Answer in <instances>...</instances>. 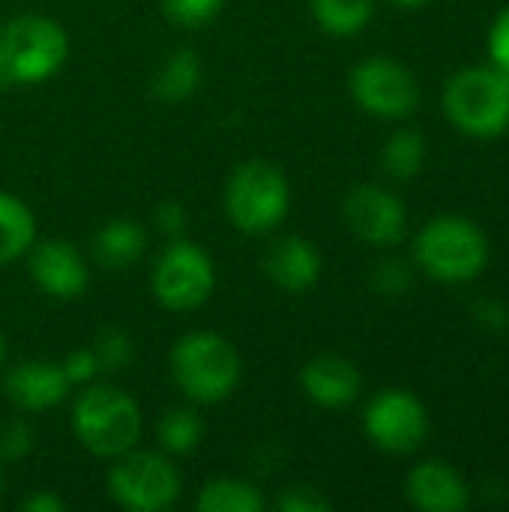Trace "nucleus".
I'll return each mask as SVG.
<instances>
[{
  "label": "nucleus",
  "mask_w": 509,
  "mask_h": 512,
  "mask_svg": "<svg viewBox=\"0 0 509 512\" xmlns=\"http://www.w3.org/2000/svg\"><path fill=\"white\" fill-rule=\"evenodd\" d=\"M69 42L57 21L18 15L0 24V84H42L66 60Z\"/></svg>",
  "instance_id": "f257e3e1"
},
{
  "label": "nucleus",
  "mask_w": 509,
  "mask_h": 512,
  "mask_svg": "<svg viewBox=\"0 0 509 512\" xmlns=\"http://www.w3.org/2000/svg\"><path fill=\"white\" fill-rule=\"evenodd\" d=\"M171 375L192 402L213 405L237 390L243 363L219 333H189L171 351Z\"/></svg>",
  "instance_id": "f03ea898"
},
{
  "label": "nucleus",
  "mask_w": 509,
  "mask_h": 512,
  "mask_svg": "<svg viewBox=\"0 0 509 512\" xmlns=\"http://www.w3.org/2000/svg\"><path fill=\"white\" fill-rule=\"evenodd\" d=\"M420 267L438 282H471L489 261V240L465 216L432 219L414 243Z\"/></svg>",
  "instance_id": "7ed1b4c3"
},
{
  "label": "nucleus",
  "mask_w": 509,
  "mask_h": 512,
  "mask_svg": "<svg viewBox=\"0 0 509 512\" xmlns=\"http://www.w3.org/2000/svg\"><path fill=\"white\" fill-rule=\"evenodd\" d=\"M72 429L93 456L117 459L135 447L141 435V414L123 390L99 384L75 399Z\"/></svg>",
  "instance_id": "20e7f679"
},
{
  "label": "nucleus",
  "mask_w": 509,
  "mask_h": 512,
  "mask_svg": "<svg viewBox=\"0 0 509 512\" xmlns=\"http://www.w3.org/2000/svg\"><path fill=\"white\" fill-rule=\"evenodd\" d=\"M447 117L471 138H495L509 126V75L501 69H462L444 90Z\"/></svg>",
  "instance_id": "39448f33"
},
{
  "label": "nucleus",
  "mask_w": 509,
  "mask_h": 512,
  "mask_svg": "<svg viewBox=\"0 0 509 512\" xmlns=\"http://www.w3.org/2000/svg\"><path fill=\"white\" fill-rule=\"evenodd\" d=\"M225 207L240 231L267 234L288 216L291 207L288 180L270 162H246L228 180Z\"/></svg>",
  "instance_id": "423d86ee"
},
{
  "label": "nucleus",
  "mask_w": 509,
  "mask_h": 512,
  "mask_svg": "<svg viewBox=\"0 0 509 512\" xmlns=\"http://www.w3.org/2000/svg\"><path fill=\"white\" fill-rule=\"evenodd\" d=\"M108 489L123 510L162 512L180 495V474L159 453H123L108 474Z\"/></svg>",
  "instance_id": "0eeeda50"
},
{
  "label": "nucleus",
  "mask_w": 509,
  "mask_h": 512,
  "mask_svg": "<svg viewBox=\"0 0 509 512\" xmlns=\"http://www.w3.org/2000/svg\"><path fill=\"white\" fill-rule=\"evenodd\" d=\"M216 285L210 255L189 240H174L153 267V294L171 312L198 309Z\"/></svg>",
  "instance_id": "6e6552de"
},
{
  "label": "nucleus",
  "mask_w": 509,
  "mask_h": 512,
  "mask_svg": "<svg viewBox=\"0 0 509 512\" xmlns=\"http://www.w3.org/2000/svg\"><path fill=\"white\" fill-rule=\"evenodd\" d=\"M351 93L363 111L384 120H402L414 114L420 102L414 72L390 57H369L357 63L351 72Z\"/></svg>",
  "instance_id": "1a4fd4ad"
},
{
  "label": "nucleus",
  "mask_w": 509,
  "mask_h": 512,
  "mask_svg": "<svg viewBox=\"0 0 509 512\" xmlns=\"http://www.w3.org/2000/svg\"><path fill=\"white\" fill-rule=\"evenodd\" d=\"M363 426L375 447L387 453H414L429 432V417L414 393L384 390L369 402Z\"/></svg>",
  "instance_id": "9d476101"
},
{
  "label": "nucleus",
  "mask_w": 509,
  "mask_h": 512,
  "mask_svg": "<svg viewBox=\"0 0 509 512\" xmlns=\"http://www.w3.org/2000/svg\"><path fill=\"white\" fill-rule=\"evenodd\" d=\"M345 219L351 231L372 246H396L405 237V204L381 186H357L345 198Z\"/></svg>",
  "instance_id": "9b49d317"
},
{
  "label": "nucleus",
  "mask_w": 509,
  "mask_h": 512,
  "mask_svg": "<svg viewBox=\"0 0 509 512\" xmlns=\"http://www.w3.org/2000/svg\"><path fill=\"white\" fill-rule=\"evenodd\" d=\"M33 282L57 300H75L87 291L90 273L81 252L66 240H45L30 252Z\"/></svg>",
  "instance_id": "f8f14e48"
},
{
  "label": "nucleus",
  "mask_w": 509,
  "mask_h": 512,
  "mask_svg": "<svg viewBox=\"0 0 509 512\" xmlns=\"http://www.w3.org/2000/svg\"><path fill=\"white\" fill-rule=\"evenodd\" d=\"M72 381L66 378L60 363L48 360H30L15 366L6 375V396L15 408L21 411H48L60 405L69 393Z\"/></svg>",
  "instance_id": "ddd939ff"
},
{
  "label": "nucleus",
  "mask_w": 509,
  "mask_h": 512,
  "mask_svg": "<svg viewBox=\"0 0 509 512\" xmlns=\"http://www.w3.org/2000/svg\"><path fill=\"white\" fill-rule=\"evenodd\" d=\"M261 267H264L267 279L276 288L300 294V291H309L318 282V276H321V255L303 237H279L267 249Z\"/></svg>",
  "instance_id": "4468645a"
},
{
  "label": "nucleus",
  "mask_w": 509,
  "mask_h": 512,
  "mask_svg": "<svg viewBox=\"0 0 509 512\" xmlns=\"http://www.w3.org/2000/svg\"><path fill=\"white\" fill-rule=\"evenodd\" d=\"M300 384L306 390V396L321 405V408H345L360 396L363 378L357 372V366L345 357L336 354H324L306 363Z\"/></svg>",
  "instance_id": "2eb2a0df"
},
{
  "label": "nucleus",
  "mask_w": 509,
  "mask_h": 512,
  "mask_svg": "<svg viewBox=\"0 0 509 512\" xmlns=\"http://www.w3.org/2000/svg\"><path fill=\"white\" fill-rule=\"evenodd\" d=\"M408 501L426 512H462L471 504L468 486L444 462H423L411 471Z\"/></svg>",
  "instance_id": "dca6fc26"
},
{
  "label": "nucleus",
  "mask_w": 509,
  "mask_h": 512,
  "mask_svg": "<svg viewBox=\"0 0 509 512\" xmlns=\"http://www.w3.org/2000/svg\"><path fill=\"white\" fill-rule=\"evenodd\" d=\"M147 249V231L135 219H111L93 237V258L105 270H123L135 264Z\"/></svg>",
  "instance_id": "f3484780"
},
{
  "label": "nucleus",
  "mask_w": 509,
  "mask_h": 512,
  "mask_svg": "<svg viewBox=\"0 0 509 512\" xmlns=\"http://www.w3.org/2000/svg\"><path fill=\"white\" fill-rule=\"evenodd\" d=\"M201 60L192 48H177L165 57V63L153 75V93L162 102H183L198 90Z\"/></svg>",
  "instance_id": "a211bd4d"
},
{
  "label": "nucleus",
  "mask_w": 509,
  "mask_h": 512,
  "mask_svg": "<svg viewBox=\"0 0 509 512\" xmlns=\"http://www.w3.org/2000/svg\"><path fill=\"white\" fill-rule=\"evenodd\" d=\"M33 213L27 204L9 192H0V264L21 258L33 246Z\"/></svg>",
  "instance_id": "6ab92c4d"
},
{
  "label": "nucleus",
  "mask_w": 509,
  "mask_h": 512,
  "mask_svg": "<svg viewBox=\"0 0 509 512\" xmlns=\"http://www.w3.org/2000/svg\"><path fill=\"white\" fill-rule=\"evenodd\" d=\"M312 15L327 33L354 36L372 21L375 0H312Z\"/></svg>",
  "instance_id": "aec40b11"
},
{
  "label": "nucleus",
  "mask_w": 509,
  "mask_h": 512,
  "mask_svg": "<svg viewBox=\"0 0 509 512\" xmlns=\"http://www.w3.org/2000/svg\"><path fill=\"white\" fill-rule=\"evenodd\" d=\"M198 510L201 512H261L264 498L255 486L243 480H213L201 489L198 495Z\"/></svg>",
  "instance_id": "412c9836"
},
{
  "label": "nucleus",
  "mask_w": 509,
  "mask_h": 512,
  "mask_svg": "<svg viewBox=\"0 0 509 512\" xmlns=\"http://www.w3.org/2000/svg\"><path fill=\"white\" fill-rule=\"evenodd\" d=\"M426 162V141L414 129H402L390 135V141L381 150V168L396 180H411Z\"/></svg>",
  "instance_id": "4be33fe9"
},
{
  "label": "nucleus",
  "mask_w": 509,
  "mask_h": 512,
  "mask_svg": "<svg viewBox=\"0 0 509 512\" xmlns=\"http://www.w3.org/2000/svg\"><path fill=\"white\" fill-rule=\"evenodd\" d=\"M201 435H204V426L195 417V411L174 408V411H165L159 420V441L171 456L192 453L201 444Z\"/></svg>",
  "instance_id": "5701e85b"
},
{
  "label": "nucleus",
  "mask_w": 509,
  "mask_h": 512,
  "mask_svg": "<svg viewBox=\"0 0 509 512\" xmlns=\"http://www.w3.org/2000/svg\"><path fill=\"white\" fill-rule=\"evenodd\" d=\"M99 372H123L132 363V339L120 327H102L93 339Z\"/></svg>",
  "instance_id": "b1692460"
},
{
  "label": "nucleus",
  "mask_w": 509,
  "mask_h": 512,
  "mask_svg": "<svg viewBox=\"0 0 509 512\" xmlns=\"http://www.w3.org/2000/svg\"><path fill=\"white\" fill-rule=\"evenodd\" d=\"M225 0H162V9L171 21L183 27H198L207 24L219 15Z\"/></svg>",
  "instance_id": "393cba45"
},
{
  "label": "nucleus",
  "mask_w": 509,
  "mask_h": 512,
  "mask_svg": "<svg viewBox=\"0 0 509 512\" xmlns=\"http://www.w3.org/2000/svg\"><path fill=\"white\" fill-rule=\"evenodd\" d=\"M33 450V429L24 420H9L0 426V462H18Z\"/></svg>",
  "instance_id": "a878e982"
},
{
  "label": "nucleus",
  "mask_w": 509,
  "mask_h": 512,
  "mask_svg": "<svg viewBox=\"0 0 509 512\" xmlns=\"http://www.w3.org/2000/svg\"><path fill=\"white\" fill-rule=\"evenodd\" d=\"M276 507L282 512H330L333 504L312 486H288L276 498Z\"/></svg>",
  "instance_id": "bb28decb"
},
{
  "label": "nucleus",
  "mask_w": 509,
  "mask_h": 512,
  "mask_svg": "<svg viewBox=\"0 0 509 512\" xmlns=\"http://www.w3.org/2000/svg\"><path fill=\"white\" fill-rule=\"evenodd\" d=\"M372 282H375V288H378L381 294L396 297V294H402V291L411 285V270H408V264L390 258V261H381V264L375 267Z\"/></svg>",
  "instance_id": "cd10ccee"
},
{
  "label": "nucleus",
  "mask_w": 509,
  "mask_h": 512,
  "mask_svg": "<svg viewBox=\"0 0 509 512\" xmlns=\"http://www.w3.org/2000/svg\"><path fill=\"white\" fill-rule=\"evenodd\" d=\"M489 57L495 69L509 75V6L498 15V21L489 30Z\"/></svg>",
  "instance_id": "c85d7f7f"
},
{
  "label": "nucleus",
  "mask_w": 509,
  "mask_h": 512,
  "mask_svg": "<svg viewBox=\"0 0 509 512\" xmlns=\"http://www.w3.org/2000/svg\"><path fill=\"white\" fill-rule=\"evenodd\" d=\"M60 366H63V372H66V378H69L72 384H87V381H93V378L99 375V363H96L93 348H78V351H72Z\"/></svg>",
  "instance_id": "c756f323"
},
{
  "label": "nucleus",
  "mask_w": 509,
  "mask_h": 512,
  "mask_svg": "<svg viewBox=\"0 0 509 512\" xmlns=\"http://www.w3.org/2000/svg\"><path fill=\"white\" fill-rule=\"evenodd\" d=\"M156 225H159L162 234L177 237L186 228V210H183V204L180 201H162L156 207Z\"/></svg>",
  "instance_id": "7c9ffc66"
},
{
  "label": "nucleus",
  "mask_w": 509,
  "mask_h": 512,
  "mask_svg": "<svg viewBox=\"0 0 509 512\" xmlns=\"http://www.w3.org/2000/svg\"><path fill=\"white\" fill-rule=\"evenodd\" d=\"M21 510L24 512H63L66 510V504H63L57 495H51V492H36V495H30V498H24V501H21Z\"/></svg>",
  "instance_id": "2f4dec72"
},
{
  "label": "nucleus",
  "mask_w": 509,
  "mask_h": 512,
  "mask_svg": "<svg viewBox=\"0 0 509 512\" xmlns=\"http://www.w3.org/2000/svg\"><path fill=\"white\" fill-rule=\"evenodd\" d=\"M477 315H480V321H486L489 327H504V324H507V312H504V306H498V303H483V306L477 309Z\"/></svg>",
  "instance_id": "473e14b6"
},
{
  "label": "nucleus",
  "mask_w": 509,
  "mask_h": 512,
  "mask_svg": "<svg viewBox=\"0 0 509 512\" xmlns=\"http://www.w3.org/2000/svg\"><path fill=\"white\" fill-rule=\"evenodd\" d=\"M393 3H399V6H405V9H420V6H426L429 0H393Z\"/></svg>",
  "instance_id": "72a5a7b5"
},
{
  "label": "nucleus",
  "mask_w": 509,
  "mask_h": 512,
  "mask_svg": "<svg viewBox=\"0 0 509 512\" xmlns=\"http://www.w3.org/2000/svg\"><path fill=\"white\" fill-rule=\"evenodd\" d=\"M3 360H6V345H3V336H0V366H3Z\"/></svg>",
  "instance_id": "f704fd0d"
}]
</instances>
